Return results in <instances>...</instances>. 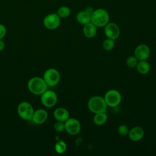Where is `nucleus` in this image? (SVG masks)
I'll list each match as a JSON object with an SVG mask.
<instances>
[{
	"mask_svg": "<svg viewBox=\"0 0 156 156\" xmlns=\"http://www.w3.org/2000/svg\"><path fill=\"white\" fill-rule=\"evenodd\" d=\"M57 14L61 18H65L68 17L71 14V9L68 6H61L57 10Z\"/></svg>",
	"mask_w": 156,
	"mask_h": 156,
	"instance_id": "6ab92c4d",
	"label": "nucleus"
},
{
	"mask_svg": "<svg viewBox=\"0 0 156 156\" xmlns=\"http://www.w3.org/2000/svg\"><path fill=\"white\" fill-rule=\"evenodd\" d=\"M54 116L57 121H66L69 118V112L62 107L57 108L54 112Z\"/></svg>",
	"mask_w": 156,
	"mask_h": 156,
	"instance_id": "2eb2a0df",
	"label": "nucleus"
},
{
	"mask_svg": "<svg viewBox=\"0 0 156 156\" xmlns=\"http://www.w3.org/2000/svg\"><path fill=\"white\" fill-rule=\"evenodd\" d=\"M29 91L36 95L43 94L47 90L48 85L44 80L43 78L34 77L30 79L27 84Z\"/></svg>",
	"mask_w": 156,
	"mask_h": 156,
	"instance_id": "7ed1b4c3",
	"label": "nucleus"
},
{
	"mask_svg": "<svg viewBox=\"0 0 156 156\" xmlns=\"http://www.w3.org/2000/svg\"><path fill=\"white\" fill-rule=\"evenodd\" d=\"M87 13H88V14H90V15H91V14L93 13V12H94V9L92 7H90V6H88L87 7L85 10H84Z\"/></svg>",
	"mask_w": 156,
	"mask_h": 156,
	"instance_id": "a878e982",
	"label": "nucleus"
},
{
	"mask_svg": "<svg viewBox=\"0 0 156 156\" xmlns=\"http://www.w3.org/2000/svg\"><path fill=\"white\" fill-rule=\"evenodd\" d=\"M48 118V113L44 109H38L35 111L33 113L32 119L37 124L44 123Z\"/></svg>",
	"mask_w": 156,
	"mask_h": 156,
	"instance_id": "ddd939ff",
	"label": "nucleus"
},
{
	"mask_svg": "<svg viewBox=\"0 0 156 156\" xmlns=\"http://www.w3.org/2000/svg\"><path fill=\"white\" fill-rule=\"evenodd\" d=\"M115 46V40L107 38L104 40L102 43V47L106 51H111Z\"/></svg>",
	"mask_w": 156,
	"mask_h": 156,
	"instance_id": "412c9836",
	"label": "nucleus"
},
{
	"mask_svg": "<svg viewBox=\"0 0 156 156\" xmlns=\"http://www.w3.org/2000/svg\"><path fill=\"white\" fill-rule=\"evenodd\" d=\"M54 128L55 131L58 132H62L65 130V122L57 121L54 125Z\"/></svg>",
	"mask_w": 156,
	"mask_h": 156,
	"instance_id": "b1692460",
	"label": "nucleus"
},
{
	"mask_svg": "<svg viewBox=\"0 0 156 156\" xmlns=\"http://www.w3.org/2000/svg\"><path fill=\"white\" fill-rule=\"evenodd\" d=\"M6 28L2 24H0V39H2L4 38L6 34Z\"/></svg>",
	"mask_w": 156,
	"mask_h": 156,
	"instance_id": "393cba45",
	"label": "nucleus"
},
{
	"mask_svg": "<svg viewBox=\"0 0 156 156\" xmlns=\"http://www.w3.org/2000/svg\"><path fill=\"white\" fill-rule=\"evenodd\" d=\"M76 19L80 24L84 25L91 22V15L85 10H82L77 13Z\"/></svg>",
	"mask_w": 156,
	"mask_h": 156,
	"instance_id": "f3484780",
	"label": "nucleus"
},
{
	"mask_svg": "<svg viewBox=\"0 0 156 156\" xmlns=\"http://www.w3.org/2000/svg\"><path fill=\"white\" fill-rule=\"evenodd\" d=\"M144 135V129L141 127L135 126L129 130L128 136L130 140L133 141H138L143 138Z\"/></svg>",
	"mask_w": 156,
	"mask_h": 156,
	"instance_id": "f8f14e48",
	"label": "nucleus"
},
{
	"mask_svg": "<svg viewBox=\"0 0 156 156\" xmlns=\"http://www.w3.org/2000/svg\"><path fill=\"white\" fill-rule=\"evenodd\" d=\"M109 14L104 9H98L91 15V22L96 27H104L109 22Z\"/></svg>",
	"mask_w": 156,
	"mask_h": 156,
	"instance_id": "f257e3e1",
	"label": "nucleus"
},
{
	"mask_svg": "<svg viewBox=\"0 0 156 156\" xmlns=\"http://www.w3.org/2000/svg\"><path fill=\"white\" fill-rule=\"evenodd\" d=\"M129 129L128 126L124 124H121L118 126V132L122 136H126L129 134Z\"/></svg>",
	"mask_w": 156,
	"mask_h": 156,
	"instance_id": "5701e85b",
	"label": "nucleus"
},
{
	"mask_svg": "<svg viewBox=\"0 0 156 156\" xmlns=\"http://www.w3.org/2000/svg\"><path fill=\"white\" fill-rule=\"evenodd\" d=\"M83 35L88 38H93L96 35L97 27L91 22H90L83 25Z\"/></svg>",
	"mask_w": 156,
	"mask_h": 156,
	"instance_id": "4468645a",
	"label": "nucleus"
},
{
	"mask_svg": "<svg viewBox=\"0 0 156 156\" xmlns=\"http://www.w3.org/2000/svg\"><path fill=\"white\" fill-rule=\"evenodd\" d=\"M17 112L18 115L22 119L26 120L32 119L34 112L32 106L27 102H23L20 103L18 107Z\"/></svg>",
	"mask_w": 156,
	"mask_h": 156,
	"instance_id": "423d86ee",
	"label": "nucleus"
},
{
	"mask_svg": "<svg viewBox=\"0 0 156 156\" xmlns=\"http://www.w3.org/2000/svg\"><path fill=\"white\" fill-rule=\"evenodd\" d=\"M60 76L59 72L54 69L50 68L47 69L43 75V79L49 86H55L60 81Z\"/></svg>",
	"mask_w": 156,
	"mask_h": 156,
	"instance_id": "39448f33",
	"label": "nucleus"
},
{
	"mask_svg": "<svg viewBox=\"0 0 156 156\" xmlns=\"http://www.w3.org/2000/svg\"><path fill=\"white\" fill-rule=\"evenodd\" d=\"M104 33L107 38L115 40L119 37L120 29L116 23L108 22L104 26Z\"/></svg>",
	"mask_w": 156,
	"mask_h": 156,
	"instance_id": "9d476101",
	"label": "nucleus"
},
{
	"mask_svg": "<svg viewBox=\"0 0 156 156\" xmlns=\"http://www.w3.org/2000/svg\"><path fill=\"white\" fill-rule=\"evenodd\" d=\"M151 54L149 47L145 44L138 45L134 51V55L138 60H147Z\"/></svg>",
	"mask_w": 156,
	"mask_h": 156,
	"instance_id": "9b49d317",
	"label": "nucleus"
},
{
	"mask_svg": "<svg viewBox=\"0 0 156 156\" xmlns=\"http://www.w3.org/2000/svg\"><path fill=\"white\" fill-rule=\"evenodd\" d=\"M136 67L137 71L141 74H146L151 69V66L146 60H139Z\"/></svg>",
	"mask_w": 156,
	"mask_h": 156,
	"instance_id": "dca6fc26",
	"label": "nucleus"
},
{
	"mask_svg": "<svg viewBox=\"0 0 156 156\" xmlns=\"http://www.w3.org/2000/svg\"><path fill=\"white\" fill-rule=\"evenodd\" d=\"M4 48H5V43L1 39H0V51H2L4 49Z\"/></svg>",
	"mask_w": 156,
	"mask_h": 156,
	"instance_id": "bb28decb",
	"label": "nucleus"
},
{
	"mask_svg": "<svg viewBox=\"0 0 156 156\" xmlns=\"http://www.w3.org/2000/svg\"><path fill=\"white\" fill-rule=\"evenodd\" d=\"M107 118L108 116L106 112L95 113L93 117V122L98 126H102L107 122Z\"/></svg>",
	"mask_w": 156,
	"mask_h": 156,
	"instance_id": "a211bd4d",
	"label": "nucleus"
},
{
	"mask_svg": "<svg viewBox=\"0 0 156 156\" xmlns=\"http://www.w3.org/2000/svg\"><path fill=\"white\" fill-rule=\"evenodd\" d=\"M41 101L42 104L45 107H52L57 103V96L56 93L52 90H46L41 94Z\"/></svg>",
	"mask_w": 156,
	"mask_h": 156,
	"instance_id": "6e6552de",
	"label": "nucleus"
},
{
	"mask_svg": "<svg viewBox=\"0 0 156 156\" xmlns=\"http://www.w3.org/2000/svg\"><path fill=\"white\" fill-rule=\"evenodd\" d=\"M88 109L93 113L106 112L107 105L104 98L99 96L91 97L88 102Z\"/></svg>",
	"mask_w": 156,
	"mask_h": 156,
	"instance_id": "f03ea898",
	"label": "nucleus"
},
{
	"mask_svg": "<svg viewBox=\"0 0 156 156\" xmlns=\"http://www.w3.org/2000/svg\"><path fill=\"white\" fill-rule=\"evenodd\" d=\"M81 129L80 122L76 118H68L65 121V130L70 135H75L79 133Z\"/></svg>",
	"mask_w": 156,
	"mask_h": 156,
	"instance_id": "0eeeda50",
	"label": "nucleus"
},
{
	"mask_svg": "<svg viewBox=\"0 0 156 156\" xmlns=\"http://www.w3.org/2000/svg\"><path fill=\"white\" fill-rule=\"evenodd\" d=\"M44 26L48 29H55L60 24V18L55 13L47 15L43 20Z\"/></svg>",
	"mask_w": 156,
	"mask_h": 156,
	"instance_id": "1a4fd4ad",
	"label": "nucleus"
},
{
	"mask_svg": "<svg viewBox=\"0 0 156 156\" xmlns=\"http://www.w3.org/2000/svg\"><path fill=\"white\" fill-rule=\"evenodd\" d=\"M55 150L58 154H63L66 150V144L63 140L58 141L55 144Z\"/></svg>",
	"mask_w": 156,
	"mask_h": 156,
	"instance_id": "aec40b11",
	"label": "nucleus"
},
{
	"mask_svg": "<svg viewBox=\"0 0 156 156\" xmlns=\"http://www.w3.org/2000/svg\"><path fill=\"white\" fill-rule=\"evenodd\" d=\"M138 60L135 55H130L126 59V64L130 68H134L136 66Z\"/></svg>",
	"mask_w": 156,
	"mask_h": 156,
	"instance_id": "4be33fe9",
	"label": "nucleus"
},
{
	"mask_svg": "<svg viewBox=\"0 0 156 156\" xmlns=\"http://www.w3.org/2000/svg\"><path fill=\"white\" fill-rule=\"evenodd\" d=\"M107 106L115 107L118 106L121 102V94L116 90H110L106 92L104 97Z\"/></svg>",
	"mask_w": 156,
	"mask_h": 156,
	"instance_id": "20e7f679",
	"label": "nucleus"
}]
</instances>
